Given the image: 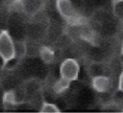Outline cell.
I'll list each match as a JSON object with an SVG mask.
<instances>
[{
	"label": "cell",
	"mask_w": 123,
	"mask_h": 113,
	"mask_svg": "<svg viewBox=\"0 0 123 113\" xmlns=\"http://www.w3.org/2000/svg\"><path fill=\"white\" fill-rule=\"evenodd\" d=\"M56 8L61 16L69 26L80 27L86 24V19L81 15L74 8L71 0H55Z\"/></svg>",
	"instance_id": "cell-1"
},
{
	"label": "cell",
	"mask_w": 123,
	"mask_h": 113,
	"mask_svg": "<svg viewBox=\"0 0 123 113\" xmlns=\"http://www.w3.org/2000/svg\"><path fill=\"white\" fill-rule=\"evenodd\" d=\"M0 58L4 65L15 58L14 41L10 33L5 30L0 32Z\"/></svg>",
	"instance_id": "cell-2"
},
{
	"label": "cell",
	"mask_w": 123,
	"mask_h": 113,
	"mask_svg": "<svg viewBox=\"0 0 123 113\" xmlns=\"http://www.w3.org/2000/svg\"><path fill=\"white\" fill-rule=\"evenodd\" d=\"M80 73V64L74 58H66L60 65V76L74 81L78 79Z\"/></svg>",
	"instance_id": "cell-3"
},
{
	"label": "cell",
	"mask_w": 123,
	"mask_h": 113,
	"mask_svg": "<svg viewBox=\"0 0 123 113\" xmlns=\"http://www.w3.org/2000/svg\"><path fill=\"white\" fill-rule=\"evenodd\" d=\"M111 86V79L104 75H96L91 79V87L98 93L107 92Z\"/></svg>",
	"instance_id": "cell-4"
},
{
	"label": "cell",
	"mask_w": 123,
	"mask_h": 113,
	"mask_svg": "<svg viewBox=\"0 0 123 113\" xmlns=\"http://www.w3.org/2000/svg\"><path fill=\"white\" fill-rule=\"evenodd\" d=\"M38 54L40 58L45 64H50L55 59V52L52 48L48 46H41L38 49Z\"/></svg>",
	"instance_id": "cell-5"
},
{
	"label": "cell",
	"mask_w": 123,
	"mask_h": 113,
	"mask_svg": "<svg viewBox=\"0 0 123 113\" xmlns=\"http://www.w3.org/2000/svg\"><path fill=\"white\" fill-rule=\"evenodd\" d=\"M42 0H24V11L36 13L42 8Z\"/></svg>",
	"instance_id": "cell-6"
},
{
	"label": "cell",
	"mask_w": 123,
	"mask_h": 113,
	"mask_svg": "<svg viewBox=\"0 0 123 113\" xmlns=\"http://www.w3.org/2000/svg\"><path fill=\"white\" fill-rule=\"evenodd\" d=\"M70 83H71L70 80H68L62 77H60L53 85V91L56 94H62L69 88Z\"/></svg>",
	"instance_id": "cell-7"
},
{
	"label": "cell",
	"mask_w": 123,
	"mask_h": 113,
	"mask_svg": "<svg viewBox=\"0 0 123 113\" xmlns=\"http://www.w3.org/2000/svg\"><path fill=\"white\" fill-rule=\"evenodd\" d=\"M3 103H4L5 106L8 107V106H14V105H17V104L22 103V102L20 101H18L16 93L12 90H10V91H6L4 93Z\"/></svg>",
	"instance_id": "cell-8"
},
{
	"label": "cell",
	"mask_w": 123,
	"mask_h": 113,
	"mask_svg": "<svg viewBox=\"0 0 123 113\" xmlns=\"http://www.w3.org/2000/svg\"><path fill=\"white\" fill-rule=\"evenodd\" d=\"M28 48H27V44L25 41L22 40H17L14 41V52H15V58L21 59L22 57H24L27 54Z\"/></svg>",
	"instance_id": "cell-9"
},
{
	"label": "cell",
	"mask_w": 123,
	"mask_h": 113,
	"mask_svg": "<svg viewBox=\"0 0 123 113\" xmlns=\"http://www.w3.org/2000/svg\"><path fill=\"white\" fill-rule=\"evenodd\" d=\"M112 11L115 17L120 21H123V0H113Z\"/></svg>",
	"instance_id": "cell-10"
},
{
	"label": "cell",
	"mask_w": 123,
	"mask_h": 113,
	"mask_svg": "<svg viewBox=\"0 0 123 113\" xmlns=\"http://www.w3.org/2000/svg\"><path fill=\"white\" fill-rule=\"evenodd\" d=\"M39 112L40 113H60L61 109L54 103L43 102L41 106H40Z\"/></svg>",
	"instance_id": "cell-11"
},
{
	"label": "cell",
	"mask_w": 123,
	"mask_h": 113,
	"mask_svg": "<svg viewBox=\"0 0 123 113\" xmlns=\"http://www.w3.org/2000/svg\"><path fill=\"white\" fill-rule=\"evenodd\" d=\"M11 8L14 11H24V0H12L11 4Z\"/></svg>",
	"instance_id": "cell-12"
},
{
	"label": "cell",
	"mask_w": 123,
	"mask_h": 113,
	"mask_svg": "<svg viewBox=\"0 0 123 113\" xmlns=\"http://www.w3.org/2000/svg\"><path fill=\"white\" fill-rule=\"evenodd\" d=\"M118 91L123 92V71L120 73L118 79Z\"/></svg>",
	"instance_id": "cell-13"
},
{
	"label": "cell",
	"mask_w": 123,
	"mask_h": 113,
	"mask_svg": "<svg viewBox=\"0 0 123 113\" xmlns=\"http://www.w3.org/2000/svg\"><path fill=\"white\" fill-rule=\"evenodd\" d=\"M121 55H123V40H122V44H121Z\"/></svg>",
	"instance_id": "cell-14"
},
{
	"label": "cell",
	"mask_w": 123,
	"mask_h": 113,
	"mask_svg": "<svg viewBox=\"0 0 123 113\" xmlns=\"http://www.w3.org/2000/svg\"><path fill=\"white\" fill-rule=\"evenodd\" d=\"M121 112H123V106H122V108H121Z\"/></svg>",
	"instance_id": "cell-15"
}]
</instances>
